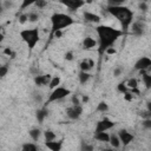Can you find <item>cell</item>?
<instances>
[{
	"mask_svg": "<svg viewBox=\"0 0 151 151\" xmlns=\"http://www.w3.org/2000/svg\"><path fill=\"white\" fill-rule=\"evenodd\" d=\"M83 114V106L81 104L79 105H71L66 109V116L72 119V120H77L80 118V116Z\"/></svg>",
	"mask_w": 151,
	"mask_h": 151,
	"instance_id": "obj_8",
	"label": "cell"
},
{
	"mask_svg": "<svg viewBox=\"0 0 151 151\" xmlns=\"http://www.w3.org/2000/svg\"><path fill=\"white\" fill-rule=\"evenodd\" d=\"M97 45H98L97 40L93 39V38L90 37V35L85 37L84 40H83V47H84V50H87V51H88V50H92V48H94Z\"/></svg>",
	"mask_w": 151,
	"mask_h": 151,
	"instance_id": "obj_15",
	"label": "cell"
},
{
	"mask_svg": "<svg viewBox=\"0 0 151 151\" xmlns=\"http://www.w3.org/2000/svg\"><path fill=\"white\" fill-rule=\"evenodd\" d=\"M65 59H66L67 61H72V60L74 59V54H73V52H72V51H67V52L65 53Z\"/></svg>",
	"mask_w": 151,
	"mask_h": 151,
	"instance_id": "obj_40",
	"label": "cell"
},
{
	"mask_svg": "<svg viewBox=\"0 0 151 151\" xmlns=\"http://www.w3.org/2000/svg\"><path fill=\"white\" fill-rule=\"evenodd\" d=\"M8 70H9V67H8V65H0V78H4V77H6L7 76V73H8Z\"/></svg>",
	"mask_w": 151,
	"mask_h": 151,
	"instance_id": "obj_31",
	"label": "cell"
},
{
	"mask_svg": "<svg viewBox=\"0 0 151 151\" xmlns=\"http://www.w3.org/2000/svg\"><path fill=\"white\" fill-rule=\"evenodd\" d=\"M34 100H35V101H38V103H40V101L42 100V97H41V94H40V93H37V94L34 96Z\"/></svg>",
	"mask_w": 151,
	"mask_h": 151,
	"instance_id": "obj_43",
	"label": "cell"
},
{
	"mask_svg": "<svg viewBox=\"0 0 151 151\" xmlns=\"http://www.w3.org/2000/svg\"><path fill=\"white\" fill-rule=\"evenodd\" d=\"M47 116H48V109H47L46 105H44L42 107H40V109L37 111V114H35L37 120H38L40 124H42V122L45 120V118H46Z\"/></svg>",
	"mask_w": 151,
	"mask_h": 151,
	"instance_id": "obj_18",
	"label": "cell"
},
{
	"mask_svg": "<svg viewBox=\"0 0 151 151\" xmlns=\"http://www.w3.org/2000/svg\"><path fill=\"white\" fill-rule=\"evenodd\" d=\"M114 126V123L107 118V117H104L103 119L98 120L97 124H96V127H94V132H101V131H109L111 130L112 127Z\"/></svg>",
	"mask_w": 151,
	"mask_h": 151,
	"instance_id": "obj_7",
	"label": "cell"
},
{
	"mask_svg": "<svg viewBox=\"0 0 151 151\" xmlns=\"http://www.w3.org/2000/svg\"><path fill=\"white\" fill-rule=\"evenodd\" d=\"M140 77H142V80L145 85V87L149 90L151 87V76L149 73V70H142V71H138Z\"/></svg>",
	"mask_w": 151,
	"mask_h": 151,
	"instance_id": "obj_17",
	"label": "cell"
},
{
	"mask_svg": "<svg viewBox=\"0 0 151 151\" xmlns=\"http://www.w3.org/2000/svg\"><path fill=\"white\" fill-rule=\"evenodd\" d=\"M81 104H86L87 101H88V97L87 96H83V98H81Z\"/></svg>",
	"mask_w": 151,
	"mask_h": 151,
	"instance_id": "obj_44",
	"label": "cell"
},
{
	"mask_svg": "<svg viewBox=\"0 0 151 151\" xmlns=\"http://www.w3.org/2000/svg\"><path fill=\"white\" fill-rule=\"evenodd\" d=\"M4 38H5V35L0 32V42H2V41H4Z\"/></svg>",
	"mask_w": 151,
	"mask_h": 151,
	"instance_id": "obj_47",
	"label": "cell"
},
{
	"mask_svg": "<svg viewBox=\"0 0 151 151\" xmlns=\"http://www.w3.org/2000/svg\"><path fill=\"white\" fill-rule=\"evenodd\" d=\"M94 66V61L90 58H85L79 63V68L80 71H85V72H90Z\"/></svg>",
	"mask_w": 151,
	"mask_h": 151,
	"instance_id": "obj_14",
	"label": "cell"
},
{
	"mask_svg": "<svg viewBox=\"0 0 151 151\" xmlns=\"http://www.w3.org/2000/svg\"><path fill=\"white\" fill-rule=\"evenodd\" d=\"M138 7H139V9H140L142 12H147V8H149L147 2H145V1H140L139 5H138Z\"/></svg>",
	"mask_w": 151,
	"mask_h": 151,
	"instance_id": "obj_38",
	"label": "cell"
},
{
	"mask_svg": "<svg viewBox=\"0 0 151 151\" xmlns=\"http://www.w3.org/2000/svg\"><path fill=\"white\" fill-rule=\"evenodd\" d=\"M93 138L98 142H101V143H109V139H110V133H107L106 131H101V132H94L93 134Z\"/></svg>",
	"mask_w": 151,
	"mask_h": 151,
	"instance_id": "obj_19",
	"label": "cell"
},
{
	"mask_svg": "<svg viewBox=\"0 0 151 151\" xmlns=\"http://www.w3.org/2000/svg\"><path fill=\"white\" fill-rule=\"evenodd\" d=\"M1 28H2V27H1V26H0V32H1Z\"/></svg>",
	"mask_w": 151,
	"mask_h": 151,
	"instance_id": "obj_48",
	"label": "cell"
},
{
	"mask_svg": "<svg viewBox=\"0 0 151 151\" xmlns=\"http://www.w3.org/2000/svg\"><path fill=\"white\" fill-rule=\"evenodd\" d=\"M126 86L129 90H132V88H137L138 87V80L136 78H130L127 81H125Z\"/></svg>",
	"mask_w": 151,
	"mask_h": 151,
	"instance_id": "obj_26",
	"label": "cell"
},
{
	"mask_svg": "<svg viewBox=\"0 0 151 151\" xmlns=\"http://www.w3.org/2000/svg\"><path fill=\"white\" fill-rule=\"evenodd\" d=\"M68 94H71V91H70L67 87H64V86H57V87L52 88L51 93L48 94V97H47V99H46L45 105L47 106V105L51 104V103L59 101V100L66 98Z\"/></svg>",
	"mask_w": 151,
	"mask_h": 151,
	"instance_id": "obj_5",
	"label": "cell"
},
{
	"mask_svg": "<svg viewBox=\"0 0 151 151\" xmlns=\"http://www.w3.org/2000/svg\"><path fill=\"white\" fill-rule=\"evenodd\" d=\"M134 70L136 71H142V70H150L151 67V59L149 57H140L136 63H134Z\"/></svg>",
	"mask_w": 151,
	"mask_h": 151,
	"instance_id": "obj_11",
	"label": "cell"
},
{
	"mask_svg": "<svg viewBox=\"0 0 151 151\" xmlns=\"http://www.w3.org/2000/svg\"><path fill=\"white\" fill-rule=\"evenodd\" d=\"M71 101H72V105H79V104H81V101H80V99L74 94V96H72V99H71Z\"/></svg>",
	"mask_w": 151,
	"mask_h": 151,
	"instance_id": "obj_42",
	"label": "cell"
},
{
	"mask_svg": "<svg viewBox=\"0 0 151 151\" xmlns=\"http://www.w3.org/2000/svg\"><path fill=\"white\" fill-rule=\"evenodd\" d=\"M142 125L145 127V129H151V118H145V119H143V122H142Z\"/></svg>",
	"mask_w": 151,
	"mask_h": 151,
	"instance_id": "obj_37",
	"label": "cell"
},
{
	"mask_svg": "<svg viewBox=\"0 0 151 151\" xmlns=\"http://www.w3.org/2000/svg\"><path fill=\"white\" fill-rule=\"evenodd\" d=\"M109 6H119V5H124V2L126 0H106Z\"/></svg>",
	"mask_w": 151,
	"mask_h": 151,
	"instance_id": "obj_35",
	"label": "cell"
},
{
	"mask_svg": "<svg viewBox=\"0 0 151 151\" xmlns=\"http://www.w3.org/2000/svg\"><path fill=\"white\" fill-rule=\"evenodd\" d=\"M117 134H118V137H119L120 143L123 144V146H127V145L131 144V143L133 142V139H134V136H133L132 133H130L126 129H120Z\"/></svg>",
	"mask_w": 151,
	"mask_h": 151,
	"instance_id": "obj_9",
	"label": "cell"
},
{
	"mask_svg": "<svg viewBox=\"0 0 151 151\" xmlns=\"http://www.w3.org/2000/svg\"><path fill=\"white\" fill-rule=\"evenodd\" d=\"M44 138H45V142H51V140L57 139V134L52 130H46L44 132Z\"/></svg>",
	"mask_w": 151,
	"mask_h": 151,
	"instance_id": "obj_24",
	"label": "cell"
},
{
	"mask_svg": "<svg viewBox=\"0 0 151 151\" xmlns=\"http://www.w3.org/2000/svg\"><path fill=\"white\" fill-rule=\"evenodd\" d=\"M18 20H19V24H21V25L26 24V22L28 21V20H27V13L22 11V13L19 15V19H18Z\"/></svg>",
	"mask_w": 151,
	"mask_h": 151,
	"instance_id": "obj_36",
	"label": "cell"
},
{
	"mask_svg": "<svg viewBox=\"0 0 151 151\" xmlns=\"http://www.w3.org/2000/svg\"><path fill=\"white\" fill-rule=\"evenodd\" d=\"M0 65H1V64H0Z\"/></svg>",
	"mask_w": 151,
	"mask_h": 151,
	"instance_id": "obj_49",
	"label": "cell"
},
{
	"mask_svg": "<svg viewBox=\"0 0 151 151\" xmlns=\"http://www.w3.org/2000/svg\"><path fill=\"white\" fill-rule=\"evenodd\" d=\"M4 54L7 55V57H9L11 59H13V58L15 57V52H14L11 47H5V48H4Z\"/></svg>",
	"mask_w": 151,
	"mask_h": 151,
	"instance_id": "obj_32",
	"label": "cell"
},
{
	"mask_svg": "<svg viewBox=\"0 0 151 151\" xmlns=\"http://www.w3.org/2000/svg\"><path fill=\"white\" fill-rule=\"evenodd\" d=\"M59 85H60V78H59V77H52L51 80H50L48 87L52 90V88H54V87H57V86H59Z\"/></svg>",
	"mask_w": 151,
	"mask_h": 151,
	"instance_id": "obj_28",
	"label": "cell"
},
{
	"mask_svg": "<svg viewBox=\"0 0 151 151\" xmlns=\"http://www.w3.org/2000/svg\"><path fill=\"white\" fill-rule=\"evenodd\" d=\"M106 12L114 17L122 25V31L124 33L129 32L130 25L133 21V12L124 5H119V6H107L106 7Z\"/></svg>",
	"mask_w": 151,
	"mask_h": 151,
	"instance_id": "obj_2",
	"label": "cell"
},
{
	"mask_svg": "<svg viewBox=\"0 0 151 151\" xmlns=\"http://www.w3.org/2000/svg\"><path fill=\"white\" fill-rule=\"evenodd\" d=\"M96 33L98 35V52L99 54H104L109 47H112L116 41L122 38L125 33L112 26L107 25H98L96 27Z\"/></svg>",
	"mask_w": 151,
	"mask_h": 151,
	"instance_id": "obj_1",
	"label": "cell"
},
{
	"mask_svg": "<svg viewBox=\"0 0 151 151\" xmlns=\"http://www.w3.org/2000/svg\"><path fill=\"white\" fill-rule=\"evenodd\" d=\"M22 150L24 151H37L38 150V146L33 143H25L22 145Z\"/></svg>",
	"mask_w": 151,
	"mask_h": 151,
	"instance_id": "obj_29",
	"label": "cell"
},
{
	"mask_svg": "<svg viewBox=\"0 0 151 151\" xmlns=\"http://www.w3.org/2000/svg\"><path fill=\"white\" fill-rule=\"evenodd\" d=\"M122 73H123V68H122L120 66H117V67L113 70V77H119Z\"/></svg>",
	"mask_w": 151,
	"mask_h": 151,
	"instance_id": "obj_41",
	"label": "cell"
},
{
	"mask_svg": "<svg viewBox=\"0 0 151 151\" xmlns=\"http://www.w3.org/2000/svg\"><path fill=\"white\" fill-rule=\"evenodd\" d=\"M38 0H22L21 5H20V11H25L26 8L31 7L32 5H34Z\"/></svg>",
	"mask_w": 151,
	"mask_h": 151,
	"instance_id": "obj_27",
	"label": "cell"
},
{
	"mask_svg": "<svg viewBox=\"0 0 151 151\" xmlns=\"http://www.w3.org/2000/svg\"><path fill=\"white\" fill-rule=\"evenodd\" d=\"M98 0H85V4H92V2H96Z\"/></svg>",
	"mask_w": 151,
	"mask_h": 151,
	"instance_id": "obj_46",
	"label": "cell"
},
{
	"mask_svg": "<svg viewBox=\"0 0 151 151\" xmlns=\"http://www.w3.org/2000/svg\"><path fill=\"white\" fill-rule=\"evenodd\" d=\"M21 40L27 45L29 51H33L37 46V44L40 40V34H39V28L38 27H32V28H25L20 31L19 33Z\"/></svg>",
	"mask_w": 151,
	"mask_h": 151,
	"instance_id": "obj_4",
	"label": "cell"
},
{
	"mask_svg": "<svg viewBox=\"0 0 151 151\" xmlns=\"http://www.w3.org/2000/svg\"><path fill=\"white\" fill-rule=\"evenodd\" d=\"M90 78H91V74L88 73V72H85V71H80L79 73H78V79H79V83L80 84H86L88 80H90Z\"/></svg>",
	"mask_w": 151,
	"mask_h": 151,
	"instance_id": "obj_22",
	"label": "cell"
},
{
	"mask_svg": "<svg viewBox=\"0 0 151 151\" xmlns=\"http://www.w3.org/2000/svg\"><path fill=\"white\" fill-rule=\"evenodd\" d=\"M123 97L126 101H132V99H133V94L130 91H126L125 93H123Z\"/></svg>",
	"mask_w": 151,
	"mask_h": 151,
	"instance_id": "obj_39",
	"label": "cell"
},
{
	"mask_svg": "<svg viewBox=\"0 0 151 151\" xmlns=\"http://www.w3.org/2000/svg\"><path fill=\"white\" fill-rule=\"evenodd\" d=\"M34 6H35L38 9H42V8H45V7L47 6V0H38V1L34 4Z\"/></svg>",
	"mask_w": 151,
	"mask_h": 151,
	"instance_id": "obj_33",
	"label": "cell"
},
{
	"mask_svg": "<svg viewBox=\"0 0 151 151\" xmlns=\"http://www.w3.org/2000/svg\"><path fill=\"white\" fill-rule=\"evenodd\" d=\"M81 149H85V150H92L93 147H92L91 145H83V146H81Z\"/></svg>",
	"mask_w": 151,
	"mask_h": 151,
	"instance_id": "obj_45",
	"label": "cell"
},
{
	"mask_svg": "<svg viewBox=\"0 0 151 151\" xmlns=\"http://www.w3.org/2000/svg\"><path fill=\"white\" fill-rule=\"evenodd\" d=\"M59 1L70 11H78L85 5V0H59Z\"/></svg>",
	"mask_w": 151,
	"mask_h": 151,
	"instance_id": "obj_10",
	"label": "cell"
},
{
	"mask_svg": "<svg viewBox=\"0 0 151 151\" xmlns=\"http://www.w3.org/2000/svg\"><path fill=\"white\" fill-rule=\"evenodd\" d=\"M28 134L29 137L32 138L33 142H38L41 137V130L39 127H32L29 131H28Z\"/></svg>",
	"mask_w": 151,
	"mask_h": 151,
	"instance_id": "obj_21",
	"label": "cell"
},
{
	"mask_svg": "<svg viewBox=\"0 0 151 151\" xmlns=\"http://www.w3.org/2000/svg\"><path fill=\"white\" fill-rule=\"evenodd\" d=\"M117 90H118V92H120L122 94H123V93H125L126 91H129V88H127V86H126L125 81H122V83H119V84L117 85Z\"/></svg>",
	"mask_w": 151,
	"mask_h": 151,
	"instance_id": "obj_30",
	"label": "cell"
},
{
	"mask_svg": "<svg viewBox=\"0 0 151 151\" xmlns=\"http://www.w3.org/2000/svg\"><path fill=\"white\" fill-rule=\"evenodd\" d=\"M97 112H100V113H105L109 111V105L106 101H99L97 104Z\"/></svg>",
	"mask_w": 151,
	"mask_h": 151,
	"instance_id": "obj_25",
	"label": "cell"
},
{
	"mask_svg": "<svg viewBox=\"0 0 151 151\" xmlns=\"http://www.w3.org/2000/svg\"><path fill=\"white\" fill-rule=\"evenodd\" d=\"M83 17H84V20L90 22V24H99L101 18L99 14L97 13H93V12H90V11H85L83 13Z\"/></svg>",
	"mask_w": 151,
	"mask_h": 151,
	"instance_id": "obj_13",
	"label": "cell"
},
{
	"mask_svg": "<svg viewBox=\"0 0 151 151\" xmlns=\"http://www.w3.org/2000/svg\"><path fill=\"white\" fill-rule=\"evenodd\" d=\"M109 143H110V145H111L113 149H119V147H120V145H122L120 139H119V137H118V134H117V133H111V134H110Z\"/></svg>",
	"mask_w": 151,
	"mask_h": 151,
	"instance_id": "obj_20",
	"label": "cell"
},
{
	"mask_svg": "<svg viewBox=\"0 0 151 151\" xmlns=\"http://www.w3.org/2000/svg\"><path fill=\"white\" fill-rule=\"evenodd\" d=\"M2 7L5 11L11 9L13 7V0H2Z\"/></svg>",
	"mask_w": 151,
	"mask_h": 151,
	"instance_id": "obj_34",
	"label": "cell"
},
{
	"mask_svg": "<svg viewBox=\"0 0 151 151\" xmlns=\"http://www.w3.org/2000/svg\"><path fill=\"white\" fill-rule=\"evenodd\" d=\"M131 33L136 37H142L144 33H145V29H146V25L143 20H134L131 22L130 25V28Z\"/></svg>",
	"mask_w": 151,
	"mask_h": 151,
	"instance_id": "obj_6",
	"label": "cell"
},
{
	"mask_svg": "<svg viewBox=\"0 0 151 151\" xmlns=\"http://www.w3.org/2000/svg\"><path fill=\"white\" fill-rule=\"evenodd\" d=\"M51 78H52L51 74H35L33 80L37 86H47L50 84Z\"/></svg>",
	"mask_w": 151,
	"mask_h": 151,
	"instance_id": "obj_12",
	"label": "cell"
},
{
	"mask_svg": "<svg viewBox=\"0 0 151 151\" xmlns=\"http://www.w3.org/2000/svg\"><path fill=\"white\" fill-rule=\"evenodd\" d=\"M51 33H50V40L53 39V34L58 31H63L66 27H70L74 24V19L66 14V13H53L51 15Z\"/></svg>",
	"mask_w": 151,
	"mask_h": 151,
	"instance_id": "obj_3",
	"label": "cell"
},
{
	"mask_svg": "<svg viewBox=\"0 0 151 151\" xmlns=\"http://www.w3.org/2000/svg\"><path fill=\"white\" fill-rule=\"evenodd\" d=\"M39 18H40V15L35 11H31V12L27 13V20H28V22H37L39 20Z\"/></svg>",
	"mask_w": 151,
	"mask_h": 151,
	"instance_id": "obj_23",
	"label": "cell"
},
{
	"mask_svg": "<svg viewBox=\"0 0 151 151\" xmlns=\"http://www.w3.org/2000/svg\"><path fill=\"white\" fill-rule=\"evenodd\" d=\"M63 139L61 140H57V139H54V140H51V142H45V145H46V147L47 149H50L51 151H59V150H61V147H63Z\"/></svg>",
	"mask_w": 151,
	"mask_h": 151,
	"instance_id": "obj_16",
	"label": "cell"
}]
</instances>
